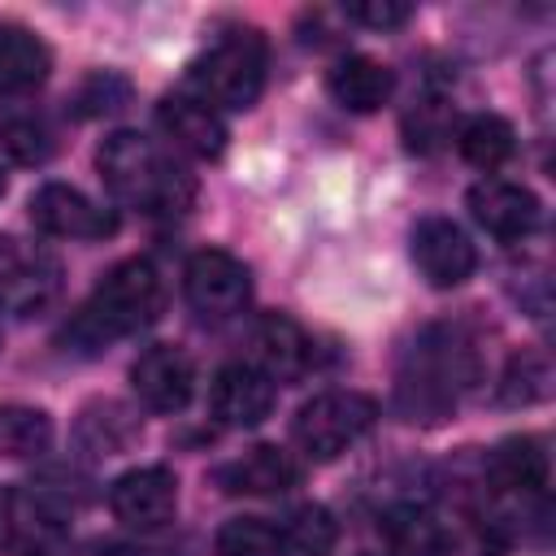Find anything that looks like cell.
I'll return each mask as SVG.
<instances>
[{
  "mask_svg": "<svg viewBox=\"0 0 556 556\" xmlns=\"http://www.w3.org/2000/svg\"><path fill=\"white\" fill-rule=\"evenodd\" d=\"M130 387L152 413H178L191 404L195 365L178 343H152L130 365Z\"/></svg>",
  "mask_w": 556,
  "mask_h": 556,
  "instance_id": "obj_12",
  "label": "cell"
},
{
  "mask_svg": "<svg viewBox=\"0 0 556 556\" xmlns=\"http://www.w3.org/2000/svg\"><path fill=\"white\" fill-rule=\"evenodd\" d=\"M122 100H126V83L113 78V74H91V78L83 83V91H78L83 113H109V109H117Z\"/></svg>",
  "mask_w": 556,
  "mask_h": 556,
  "instance_id": "obj_30",
  "label": "cell"
},
{
  "mask_svg": "<svg viewBox=\"0 0 556 556\" xmlns=\"http://www.w3.org/2000/svg\"><path fill=\"white\" fill-rule=\"evenodd\" d=\"M252 356H256V369L269 378V382H295L313 369V339L308 330L287 317V313H265L256 317L252 326Z\"/></svg>",
  "mask_w": 556,
  "mask_h": 556,
  "instance_id": "obj_14",
  "label": "cell"
},
{
  "mask_svg": "<svg viewBox=\"0 0 556 556\" xmlns=\"http://www.w3.org/2000/svg\"><path fill=\"white\" fill-rule=\"evenodd\" d=\"M217 556H287V539L265 517H235L217 530Z\"/></svg>",
  "mask_w": 556,
  "mask_h": 556,
  "instance_id": "obj_28",
  "label": "cell"
},
{
  "mask_svg": "<svg viewBox=\"0 0 556 556\" xmlns=\"http://www.w3.org/2000/svg\"><path fill=\"white\" fill-rule=\"evenodd\" d=\"M213 482L226 495H282L300 482V465L291 460V452H282L274 443H256L243 456L226 460L213 473Z\"/></svg>",
  "mask_w": 556,
  "mask_h": 556,
  "instance_id": "obj_17",
  "label": "cell"
},
{
  "mask_svg": "<svg viewBox=\"0 0 556 556\" xmlns=\"http://www.w3.org/2000/svg\"><path fill=\"white\" fill-rule=\"evenodd\" d=\"M61 295V261L17 235H0V313L39 317Z\"/></svg>",
  "mask_w": 556,
  "mask_h": 556,
  "instance_id": "obj_6",
  "label": "cell"
},
{
  "mask_svg": "<svg viewBox=\"0 0 556 556\" xmlns=\"http://www.w3.org/2000/svg\"><path fill=\"white\" fill-rule=\"evenodd\" d=\"M156 122L165 130V139L174 148H182L187 156H200V161H217L226 152V122L213 104L195 100V96H169L161 100L156 109Z\"/></svg>",
  "mask_w": 556,
  "mask_h": 556,
  "instance_id": "obj_16",
  "label": "cell"
},
{
  "mask_svg": "<svg viewBox=\"0 0 556 556\" xmlns=\"http://www.w3.org/2000/svg\"><path fill=\"white\" fill-rule=\"evenodd\" d=\"M161 304H165V291H161V274L152 269V261H143V256L117 261L96 282L91 300L74 313L65 339L87 348V352H100L104 343L152 326L161 317Z\"/></svg>",
  "mask_w": 556,
  "mask_h": 556,
  "instance_id": "obj_2",
  "label": "cell"
},
{
  "mask_svg": "<svg viewBox=\"0 0 556 556\" xmlns=\"http://www.w3.org/2000/svg\"><path fill=\"white\" fill-rule=\"evenodd\" d=\"M469 217H473L486 235H495V239H504V243H517V239H526V235L539 230L543 204H539V195H534L530 187H521V182L482 178V182L469 187Z\"/></svg>",
  "mask_w": 556,
  "mask_h": 556,
  "instance_id": "obj_11",
  "label": "cell"
},
{
  "mask_svg": "<svg viewBox=\"0 0 556 556\" xmlns=\"http://www.w3.org/2000/svg\"><path fill=\"white\" fill-rule=\"evenodd\" d=\"M343 17L361 22L369 30H395L413 17V4H404V0H352V4H343Z\"/></svg>",
  "mask_w": 556,
  "mask_h": 556,
  "instance_id": "obj_29",
  "label": "cell"
},
{
  "mask_svg": "<svg viewBox=\"0 0 556 556\" xmlns=\"http://www.w3.org/2000/svg\"><path fill=\"white\" fill-rule=\"evenodd\" d=\"M109 508L117 521L135 526V530H156L174 517L178 508V478L165 465H139L126 469L113 486H109Z\"/></svg>",
  "mask_w": 556,
  "mask_h": 556,
  "instance_id": "obj_13",
  "label": "cell"
},
{
  "mask_svg": "<svg viewBox=\"0 0 556 556\" xmlns=\"http://www.w3.org/2000/svg\"><path fill=\"white\" fill-rule=\"evenodd\" d=\"M48 70H52L48 43L26 26L4 22L0 26V91H30L48 78Z\"/></svg>",
  "mask_w": 556,
  "mask_h": 556,
  "instance_id": "obj_20",
  "label": "cell"
},
{
  "mask_svg": "<svg viewBox=\"0 0 556 556\" xmlns=\"http://www.w3.org/2000/svg\"><path fill=\"white\" fill-rule=\"evenodd\" d=\"M208 400H213V417L222 426H235V430L261 426L274 413V382L256 365L235 361V365H222L217 369Z\"/></svg>",
  "mask_w": 556,
  "mask_h": 556,
  "instance_id": "obj_15",
  "label": "cell"
},
{
  "mask_svg": "<svg viewBox=\"0 0 556 556\" xmlns=\"http://www.w3.org/2000/svg\"><path fill=\"white\" fill-rule=\"evenodd\" d=\"M378 421V404L365 391H321L300 404L291 421V439L308 460H334L352 443H361Z\"/></svg>",
  "mask_w": 556,
  "mask_h": 556,
  "instance_id": "obj_5",
  "label": "cell"
},
{
  "mask_svg": "<svg viewBox=\"0 0 556 556\" xmlns=\"http://www.w3.org/2000/svg\"><path fill=\"white\" fill-rule=\"evenodd\" d=\"M265 70H269V43L261 30L239 26L230 35H222L195 65H191V83H195V100L213 104V109H252L265 91Z\"/></svg>",
  "mask_w": 556,
  "mask_h": 556,
  "instance_id": "obj_4",
  "label": "cell"
},
{
  "mask_svg": "<svg viewBox=\"0 0 556 556\" xmlns=\"http://www.w3.org/2000/svg\"><path fill=\"white\" fill-rule=\"evenodd\" d=\"M413 265L421 269V278L439 291L460 287L473 269H478V252L469 243V235L452 222V217H421L413 226Z\"/></svg>",
  "mask_w": 556,
  "mask_h": 556,
  "instance_id": "obj_10",
  "label": "cell"
},
{
  "mask_svg": "<svg viewBox=\"0 0 556 556\" xmlns=\"http://www.w3.org/2000/svg\"><path fill=\"white\" fill-rule=\"evenodd\" d=\"M552 391V365L543 352H513L504 374H500V400L521 408V404H539Z\"/></svg>",
  "mask_w": 556,
  "mask_h": 556,
  "instance_id": "obj_27",
  "label": "cell"
},
{
  "mask_svg": "<svg viewBox=\"0 0 556 556\" xmlns=\"http://www.w3.org/2000/svg\"><path fill=\"white\" fill-rule=\"evenodd\" d=\"M182 295L200 317H235L252 300V274L239 256L222 248H200L182 269Z\"/></svg>",
  "mask_w": 556,
  "mask_h": 556,
  "instance_id": "obj_8",
  "label": "cell"
},
{
  "mask_svg": "<svg viewBox=\"0 0 556 556\" xmlns=\"http://www.w3.org/2000/svg\"><path fill=\"white\" fill-rule=\"evenodd\" d=\"M473 378V348L460 339V330L430 326L421 330V339L408 352V365L400 369V404L408 421H443Z\"/></svg>",
  "mask_w": 556,
  "mask_h": 556,
  "instance_id": "obj_3",
  "label": "cell"
},
{
  "mask_svg": "<svg viewBox=\"0 0 556 556\" xmlns=\"http://www.w3.org/2000/svg\"><path fill=\"white\" fill-rule=\"evenodd\" d=\"M400 130H404V148H408V152L430 156V152H439V148L452 143V135H456V109H452L443 96H421V100H413V109L404 113Z\"/></svg>",
  "mask_w": 556,
  "mask_h": 556,
  "instance_id": "obj_24",
  "label": "cell"
},
{
  "mask_svg": "<svg viewBox=\"0 0 556 556\" xmlns=\"http://www.w3.org/2000/svg\"><path fill=\"white\" fill-rule=\"evenodd\" d=\"M382 534L395 556H443L447 552V530L430 508L417 504H395L382 513Z\"/></svg>",
  "mask_w": 556,
  "mask_h": 556,
  "instance_id": "obj_21",
  "label": "cell"
},
{
  "mask_svg": "<svg viewBox=\"0 0 556 556\" xmlns=\"http://www.w3.org/2000/svg\"><path fill=\"white\" fill-rule=\"evenodd\" d=\"M486 469H491V482L500 491H513V495H543L547 473H552L543 439H534V434H513V439L495 443Z\"/></svg>",
  "mask_w": 556,
  "mask_h": 556,
  "instance_id": "obj_19",
  "label": "cell"
},
{
  "mask_svg": "<svg viewBox=\"0 0 556 556\" xmlns=\"http://www.w3.org/2000/svg\"><path fill=\"white\" fill-rule=\"evenodd\" d=\"M0 552L4 556H65L70 530L65 517L35 491H0Z\"/></svg>",
  "mask_w": 556,
  "mask_h": 556,
  "instance_id": "obj_7",
  "label": "cell"
},
{
  "mask_svg": "<svg viewBox=\"0 0 556 556\" xmlns=\"http://www.w3.org/2000/svg\"><path fill=\"white\" fill-rule=\"evenodd\" d=\"M96 169L113 200L143 217H182L195 204V178L187 165L139 130H113L96 152Z\"/></svg>",
  "mask_w": 556,
  "mask_h": 556,
  "instance_id": "obj_1",
  "label": "cell"
},
{
  "mask_svg": "<svg viewBox=\"0 0 556 556\" xmlns=\"http://www.w3.org/2000/svg\"><path fill=\"white\" fill-rule=\"evenodd\" d=\"M0 195H4V174H0Z\"/></svg>",
  "mask_w": 556,
  "mask_h": 556,
  "instance_id": "obj_31",
  "label": "cell"
},
{
  "mask_svg": "<svg viewBox=\"0 0 556 556\" xmlns=\"http://www.w3.org/2000/svg\"><path fill=\"white\" fill-rule=\"evenodd\" d=\"M26 208H30L35 230L56 235V239H109L117 230V217L70 182H43Z\"/></svg>",
  "mask_w": 556,
  "mask_h": 556,
  "instance_id": "obj_9",
  "label": "cell"
},
{
  "mask_svg": "<svg viewBox=\"0 0 556 556\" xmlns=\"http://www.w3.org/2000/svg\"><path fill=\"white\" fill-rule=\"evenodd\" d=\"M56 148L52 126L35 109H4L0 113V152L17 165H43Z\"/></svg>",
  "mask_w": 556,
  "mask_h": 556,
  "instance_id": "obj_23",
  "label": "cell"
},
{
  "mask_svg": "<svg viewBox=\"0 0 556 556\" xmlns=\"http://www.w3.org/2000/svg\"><path fill=\"white\" fill-rule=\"evenodd\" d=\"M456 143H460V156L478 169H500L513 152H517V135L513 126L500 117V113H478L469 117L460 130H456Z\"/></svg>",
  "mask_w": 556,
  "mask_h": 556,
  "instance_id": "obj_25",
  "label": "cell"
},
{
  "mask_svg": "<svg viewBox=\"0 0 556 556\" xmlns=\"http://www.w3.org/2000/svg\"><path fill=\"white\" fill-rule=\"evenodd\" d=\"M391 87H395V74L382 61L361 56V52L334 61L330 74H326L330 100L339 109H348V113H374V109H382L391 100Z\"/></svg>",
  "mask_w": 556,
  "mask_h": 556,
  "instance_id": "obj_18",
  "label": "cell"
},
{
  "mask_svg": "<svg viewBox=\"0 0 556 556\" xmlns=\"http://www.w3.org/2000/svg\"><path fill=\"white\" fill-rule=\"evenodd\" d=\"M52 447V417L35 404H0V456L35 460Z\"/></svg>",
  "mask_w": 556,
  "mask_h": 556,
  "instance_id": "obj_22",
  "label": "cell"
},
{
  "mask_svg": "<svg viewBox=\"0 0 556 556\" xmlns=\"http://www.w3.org/2000/svg\"><path fill=\"white\" fill-rule=\"evenodd\" d=\"M282 539H287V552H300V556H330L334 543H339V521L326 504H300L287 513V526H282Z\"/></svg>",
  "mask_w": 556,
  "mask_h": 556,
  "instance_id": "obj_26",
  "label": "cell"
}]
</instances>
